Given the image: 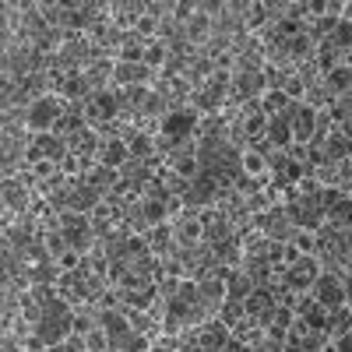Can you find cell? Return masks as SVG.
<instances>
[{
    "label": "cell",
    "instance_id": "9a60e30c",
    "mask_svg": "<svg viewBox=\"0 0 352 352\" xmlns=\"http://www.w3.org/2000/svg\"><path fill=\"white\" fill-rule=\"evenodd\" d=\"M324 88H328V96H331L335 102L345 99V96L352 92V67L338 64L335 71H328V74H324Z\"/></svg>",
    "mask_w": 352,
    "mask_h": 352
},
{
    "label": "cell",
    "instance_id": "4fadbf2b",
    "mask_svg": "<svg viewBox=\"0 0 352 352\" xmlns=\"http://www.w3.org/2000/svg\"><path fill=\"white\" fill-rule=\"evenodd\" d=\"M99 162L120 173V169H124V166L131 162V148H127V138H120V134L106 138V141H102V152H99Z\"/></svg>",
    "mask_w": 352,
    "mask_h": 352
},
{
    "label": "cell",
    "instance_id": "52a82bcc",
    "mask_svg": "<svg viewBox=\"0 0 352 352\" xmlns=\"http://www.w3.org/2000/svg\"><path fill=\"white\" fill-rule=\"evenodd\" d=\"M127 148H131V159L134 162H155V159H162L159 155V134L141 131V127L127 138Z\"/></svg>",
    "mask_w": 352,
    "mask_h": 352
},
{
    "label": "cell",
    "instance_id": "7c38bea8",
    "mask_svg": "<svg viewBox=\"0 0 352 352\" xmlns=\"http://www.w3.org/2000/svg\"><path fill=\"white\" fill-rule=\"evenodd\" d=\"M141 14H144L141 0H116V4H109V21L120 28V32H134V25H138Z\"/></svg>",
    "mask_w": 352,
    "mask_h": 352
},
{
    "label": "cell",
    "instance_id": "30bf717a",
    "mask_svg": "<svg viewBox=\"0 0 352 352\" xmlns=\"http://www.w3.org/2000/svg\"><path fill=\"white\" fill-rule=\"evenodd\" d=\"M240 176H247V180H268L272 184V173H268V155H264L257 144H250V148L240 152Z\"/></svg>",
    "mask_w": 352,
    "mask_h": 352
},
{
    "label": "cell",
    "instance_id": "2e32d148",
    "mask_svg": "<svg viewBox=\"0 0 352 352\" xmlns=\"http://www.w3.org/2000/svg\"><path fill=\"white\" fill-rule=\"evenodd\" d=\"M169 60H173V50H169V43H166V39L144 43V67H148V71L162 74V71L169 67Z\"/></svg>",
    "mask_w": 352,
    "mask_h": 352
},
{
    "label": "cell",
    "instance_id": "277c9868",
    "mask_svg": "<svg viewBox=\"0 0 352 352\" xmlns=\"http://www.w3.org/2000/svg\"><path fill=\"white\" fill-rule=\"evenodd\" d=\"M285 113H289V127H292V144L310 148V144L317 141V109H310L307 102H296Z\"/></svg>",
    "mask_w": 352,
    "mask_h": 352
},
{
    "label": "cell",
    "instance_id": "9c48e42d",
    "mask_svg": "<svg viewBox=\"0 0 352 352\" xmlns=\"http://www.w3.org/2000/svg\"><path fill=\"white\" fill-rule=\"evenodd\" d=\"M310 148H317L320 155H324L328 162H349L352 159V138H345L338 127L324 138V141H317V144H310Z\"/></svg>",
    "mask_w": 352,
    "mask_h": 352
},
{
    "label": "cell",
    "instance_id": "ba28073f",
    "mask_svg": "<svg viewBox=\"0 0 352 352\" xmlns=\"http://www.w3.org/2000/svg\"><path fill=\"white\" fill-rule=\"evenodd\" d=\"M190 338H194L204 352H219V349L232 338V331H229V324H222V320L215 317V320H208V324H201Z\"/></svg>",
    "mask_w": 352,
    "mask_h": 352
},
{
    "label": "cell",
    "instance_id": "6da1fadb",
    "mask_svg": "<svg viewBox=\"0 0 352 352\" xmlns=\"http://www.w3.org/2000/svg\"><path fill=\"white\" fill-rule=\"evenodd\" d=\"M64 113H67V102L56 92H50L25 109V127H28V134H53V127L60 124Z\"/></svg>",
    "mask_w": 352,
    "mask_h": 352
},
{
    "label": "cell",
    "instance_id": "603a6c76",
    "mask_svg": "<svg viewBox=\"0 0 352 352\" xmlns=\"http://www.w3.org/2000/svg\"><path fill=\"white\" fill-rule=\"evenodd\" d=\"M85 349L88 352H113V342H109V331L99 324V328H92L85 335Z\"/></svg>",
    "mask_w": 352,
    "mask_h": 352
},
{
    "label": "cell",
    "instance_id": "7a4b0ae2",
    "mask_svg": "<svg viewBox=\"0 0 352 352\" xmlns=\"http://www.w3.org/2000/svg\"><path fill=\"white\" fill-rule=\"evenodd\" d=\"M162 166L176 176V180H184V184H194L197 176L204 173V166H201V155H197V141H190V144H180L176 152H169L166 159H162Z\"/></svg>",
    "mask_w": 352,
    "mask_h": 352
},
{
    "label": "cell",
    "instance_id": "d4e9b609",
    "mask_svg": "<svg viewBox=\"0 0 352 352\" xmlns=\"http://www.w3.org/2000/svg\"><path fill=\"white\" fill-rule=\"evenodd\" d=\"M345 307L352 310V272H345Z\"/></svg>",
    "mask_w": 352,
    "mask_h": 352
},
{
    "label": "cell",
    "instance_id": "ac0fdd59",
    "mask_svg": "<svg viewBox=\"0 0 352 352\" xmlns=\"http://www.w3.org/2000/svg\"><path fill=\"white\" fill-rule=\"evenodd\" d=\"M162 32H166V21L144 11V14L138 18V25H134V32H131V36H138L141 43H155V39H162Z\"/></svg>",
    "mask_w": 352,
    "mask_h": 352
},
{
    "label": "cell",
    "instance_id": "ffe728a7",
    "mask_svg": "<svg viewBox=\"0 0 352 352\" xmlns=\"http://www.w3.org/2000/svg\"><path fill=\"white\" fill-rule=\"evenodd\" d=\"M43 247H46V254L56 261L60 254H67V250H71V240H67L56 226H50V229H43Z\"/></svg>",
    "mask_w": 352,
    "mask_h": 352
},
{
    "label": "cell",
    "instance_id": "5b68a950",
    "mask_svg": "<svg viewBox=\"0 0 352 352\" xmlns=\"http://www.w3.org/2000/svg\"><path fill=\"white\" fill-rule=\"evenodd\" d=\"M173 232H176V243L180 250H194V247H204V236H208V226L197 212H187L184 219L173 222Z\"/></svg>",
    "mask_w": 352,
    "mask_h": 352
},
{
    "label": "cell",
    "instance_id": "5bb4252c",
    "mask_svg": "<svg viewBox=\"0 0 352 352\" xmlns=\"http://www.w3.org/2000/svg\"><path fill=\"white\" fill-rule=\"evenodd\" d=\"M254 289H257V282L250 278V272H247V268L226 272V292H229V303H243Z\"/></svg>",
    "mask_w": 352,
    "mask_h": 352
},
{
    "label": "cell",
    "instance_id": "44dd1931",
    "mask_svg": "<svg viewBox=\"0 0 352 352\" xmlns=\"http://www.w3.org/2000/svg\"><path fill=\"white\" fill-rule=\"evenodd\" d=\"M292 243H296V250H300L303 257H317V254H320V232H317V229H296Z\"/></svg>",
    "mask_w": 352,
    "mask_h": 352
},
{
    "label": "cell",
    "instance_id": "7402d4cb",
    "mask_svg": "<svg viewBox=\"0 0 352 352\" xmlns=\"http://www.w3.org/2000/svg\"><path fill=\"white\" fill-rule=\"evenodd\" d=\"M282 92L289 96V102H303V99H307V81H303V74L292 71V74L282 81Z\"/></svg>",
    "mask_w": 352,
    "mask_h": 352
},
{
    "label": "cell",
    "instance_id": "d6986e66",
    "mask_svg": "<svg viewBox=\"0 0 352 352\" xmlns=\"http://www.w3.org/2000/svg\"><path fill=\"white\" fill-rule=\"evenodd\" d=\"M268 116H278V113H285L289 106H296V102H289V96L282 92V88H268V92L261 96V102H257Z\"/></svg>",
    "mask_w": 352,
    "mask_h": 352
},
{
    "label": "cell",
    "instance_id": "8fae6325",
    "mask_svg": "<svg viewBox=\"0 0 352 352\" xmlns=\"http://www.w3.org/2000/svg\"><path fill=\"white\" fill-rule=\"evenodd\" d=\"M85 184L92 187L96 194H102V197H113L116 187H120V173L109 169V166H102V162H96L92 169L85 173Z\"/></svg>",
    "mask_w": 352,
    "mask_h": 352
},
{
    "label": "cell",
    "instance_id": "e0dca14e",
    "mask_svg": "<svg viewBox=\"0 0 352 352\" xmlns=\"http://www.w3.org/2000/svg\"><path fill=\"white\" fill-rule=\"evenodd\" d=\"M328 226L331 229H342V232H352V197L349 194H342L328 208Z\"/></svg>",
    "mask_w": 352,
    "mask_h": 352
},
{
    "label": "cell",
    "instance_id": "3957f363",
    "mask_svg": "<svg viewBox=\"0 0 352 352\" xmlns=\"http://www.w3.org/2000/svg\"><path fill=\"white\" fill-rule=\"evenodd\" d=\"M310 296L324 307L328 314L342 310V307H345V275H338V272H320V278H317L314 289H310Z\"/></svg>",
    "mask_w": 352,
    "mask_h": 352
},
{
    "label": "cell",
    "instance_id": "cb8c5ba5",
    "mask_svg": "<svg viewBox=\"0 0 352 352\" xmlns=\"http://www.w3.org/2000/svg\"><path fill=\"white\" fill-rule=\"evenodd\" d=\"M219 352H250V345H247L243 338H236V335H232V338H229V342H226Z\"/></svg>",
    "mask_w": 352,
    "mask_h": 352
},
{
    "label": "cell",
    "instance_id": "8992f818",
    "mask_svg": "<svg viewBox=\"0 0 352 352\" xmlns=\"http://www.w3.org/2000/svg\"><path fill=\"white\" fill-rule=\"evenodd\" d=\"M144 243H148V250L166 261V257H176L180 254V243H176V232H173V222H162L155 229H148V236H144Z\"/></svg>",
    "mask_w": 352,
    "mask_h": 352
}]
</instances>
